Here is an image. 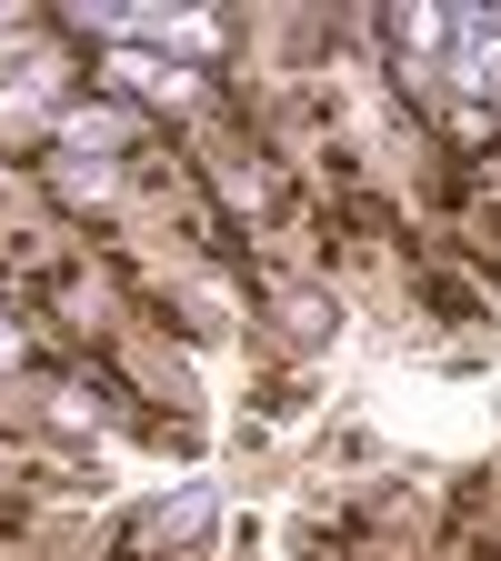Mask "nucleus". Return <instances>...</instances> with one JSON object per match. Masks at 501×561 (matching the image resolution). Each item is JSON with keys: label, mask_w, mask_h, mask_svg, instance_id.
I'll return each instance as SVG.
<instances>
[{"label": "nucleus", "mask_w": 501, "mask_h": 561, "mask_svg": "<svg viewBox=\"0 0 501 561\" xmlns=\"http://www.w3.org/2000/svg\"><path fill=\"white\" fill-rule=\"evenodd\" d=\"M70 101V60L50 50V31L0 11V130H41Z\"/></svg>", "instance_id": "nucleus-2"}, {"label": "nucleus", "mask_w": 501, "mask_h": 561, "mask_svg": "<svg viewBox=\"0 0 501 561\" xmlns=\"http://www.w3.org/2000/svg\"><path fill=\"white\" fill-rule=\"evenodd\" d=\"M391 60L432 111L501 121V11H391Z\"/></svg>", "instance_id": "nucleus-1"}]
</instances>
